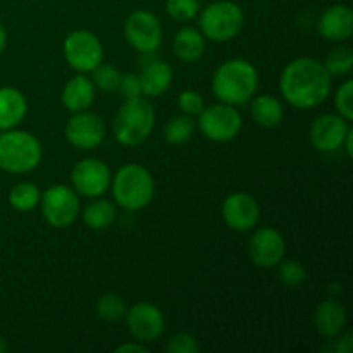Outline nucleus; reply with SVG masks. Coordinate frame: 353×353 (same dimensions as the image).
<instances>
[{
    "label": "nucleus",
    "mask_w": 353,
    "mask_h": 353,
    "mask_svg": "<svg viewBox=\"0 0 353 353\" xmlns=\"http://www.w3.org/2000/svg\"><path fill=\"white\" fill-rule=\"evenodd\" d=\"M252 119L262 128H274L285 117L283 103L272 95H259L252 100L250 105Z\"/></svg>",
    "instance_id": "23"
},
{
    "label": "nucleus",
    "mask_w": 353,
    "mask_h": 353,
    "mask_svg": "<svg viewBox=\"0 0 353 353\" xmlns=\"http://www.w3.org/2000/svg\"><path fill=\"white\" fill-rule=\"evenodd\" d=\"M65 140L76 148L90 150L99 147L105 138V124L100 116L93 112H74V116L65 124Z\"/></svg>",
    "instance_id": "13"
},
{
    "label": "nucleus",
    "mask_w": 353,
    "mask_h": 353,
    "mask_svg": "<svg viewBox=\"0 0 353 353\" xmlns=\"http://www.w3.org/2000/svg\"><path fill=\"white\" fill-rule=\"evenodd\" d=\"M121 93H123L124 99H138L141 97V83L140 76L133 74V72H128V74L121 76L119 88Z\"/></svg>",
    "instance_id": "35"
},
{
    "label": "nucleus",
    "mask_w": 353,
    "mask_h": 353,
    "mask_svg": "<svg viewBox=\"0 0 353 353\" xmlns=\"http://www.w3.org/2000/svg\"><path fill=\"white\" fill-rule=\"evenodd\" d=\"M279 264L281 265H279L278 276L279 281L285 286H288V288H299V286L305 281V268H303L299 261H281Z\"/></svg>",
    "instance_id": "30"
},
{
    "label": "nucleus",
    "mask_w": 353,
    "mask_h": 353,
    "mask_svg": "<svg viewBox=\"0 0 353 353\" xmlns=\"http://www.w3.org/2000/svg\"><path fill=\"white\" fill-rule=\"evenodd\" d=\"M330 292H331V293H334V295H338V293L341 292V285H340V283H331Z\"/></svg>",
    "instance_id": "40"
},
{
    "label": "nucleus",
    "mask_w": 353,
    "mask_h": 353,
    "mask_svg": "<svg viewBox=\"0 0 353 353\" xmlns=\"http://www.w3.org/2000/svg\"><path fill=\"white\" fill-rule=\"evenodd\" d=\"M286 243L274 228H262L248 241V255L259 268H274L285 259Z\"/></svg>",
    "instance_id": "14"
},
{
    "label": "nucleus",
    "mask_w": 353,
    "mask_h": 353,
    "mask_svg": "<svg viewBox=\"0 0 353 353\" xmlns=\"http://www.w3.org/2000/svg\"><path fill=\"white\" fill-rule=\"evenodd\" d=\"M28 103L23 93L12 86L0 88V130H12L26 116Z\"/></svg>",
    "instance_id": "20"
},
{
    "label": "nucleus",
    "mask_w": 353,
    "mask_h": 353,
    "mask_svg": "<svg viewBox=\"0 0 353 353\" xmlns=\"http://www.w3.org/2000/svg\"><path fill=\"white\" fill-rule=\"evenodd\" d=\"M72 188L83 196L103 195L110 185V169L99 159H83L71 171Z\"/></svg>",
    "instance_id": "12"
},
{
    "label": "nucleus",
    "mask_w": 353,
    "mask_h": 353,
    "mask_svg": "<svg viewBox=\"0 0 353 353\" xmlns=\"http://www.w3.org/2000/svg\"><path fill=\"white\" fill-rule=\"evenodd\" d=\"M121 83V72L117 71L114 65L102 64L100 62L95 69H93V86L105 93H112L119 88Z\"/></svg>",
    "instance_id": "29"
},
{
    "label": "nucleus",
    "mask_w": 353,
    "mask_h": 353,
    "mask_svg": "<svg viewBox=\"0 0 353 353\" xmlns=\"http://www.w3.org/2000/svg\"><path fill=\"white\" fill-rule=\"evenodd\" d=\"M195 134V123L192 116H176L169 119V123L164 128V138L168 143L179 147V145L188 143Z\"/></svg>",
    "instance_id": "25"
},
{
    "label": "nucleus",
    "mask_w": 353,
    "mask_h": 353,
    "mask_svg": "<svg viewBox=\"0 0 353 353\" xmlns=\"http://www.w3.org/2000/svg\"><path fill=\"white\" fill-rule=\"evenodd\" d=\"M314 324L324 338H334L347 326L345 307L334 299L324 300L317 305L316 312H314Z\"/></svg>",
    "instance_id": "18"
},
{
    "label": "nucleus",
    "mask_w": 353,
    "mask_h": 353,
    "mask_svg": "<svg viewBox=\"0 0 353 353\" xmlns=\"http://www.w3.org/2000/svg\"><path fill=\"white\" fill-rule=\"evenodd\" d=\"M95 309L100 319L116 323V321H121L126 316L128 307L119 295H116V293H105V295H102L97 300Z\"/></svg>",
    "instance_id": "27"
},
{
    "label": "nucleus",
    "mask_w": 353,
    "mask_h": 353,
    "mask_svg": "<svg viewBox=\"0 0 353 353\" xmlns=\"http://www.w3.org/2000/svg\"><path fill=\"white\" fill-rule=\"evenodd\" d=\"M343 143H345V148H347V154L352 157V155H353V131L352 130H348V133H347V137H345Z\"/></svg>",
    "instance_id": "38"
},
{
    "label": "nucleus",
    "mask_w": 353,
    "mask_h": 353,
    "mask_svg": "<svg viewBox=\"0 0 353 353\" xmlns=\"http://www.w3.org/2000/svg\"><path fill=\"white\" fill-rule=\"evenodd\" d=\"M93 100H95V86H93L92 79L83 74L69 79L62 90V102H64L65 109L71 112L86 110L92 105Z\"/></svg>",
    "instance_id": "19"
},
{
    "label": "nucleus",
    "mask_w": 353,
    "mask_h": 353,
    "mask_svg": "<svg viewBox=\"0 0 353 353\" xmlns=\"http://www.w3.org/2000/svg\"><path fill=\"white\" fill-rule=\"evenodd\" d=\"M124 37L134 50L150 54L162 43V24L154 12L138 9L124 23Z\"/></svg>",
    "instance_id": "10"
},
{
    "label": "nucleus",
    "mask_w": 353,
    "mask_h": 353,
    "mask_svg": "<svg viewBox=\"0 0 353 353\" xmlns=\"http://www.w3.org/2000/svg\"><path fill=\"white\" fill-rule=\"evenodd\" d=\"M319 34L326 40L345 41L353 33V10L348 6H331L321 14L317 24Z\"/></svg>",
    "instance_id": "17"
},
{
    "label": "nucleus",
    "mask_w": 353,
    "mask_h": 353,
    "mask_svg": "<svg viewBox=\"0 0 353 353\" xmlns=\"http://www.w3.org/2000/svg\"><path fill=\"white\" fill-rule=\"evenodd\" d=\"M117 353H124V352H138V353H148L147 348L143 345H137V343H124L121 347L116 348Z\"/></svg>",
    "instance_id": "37"
},
{
    "label": "nucleus",
    "mask_w": 353,
    "mask_h": 353,
    "mask_svg": "<svg viewBox=\"0 0 353 353\" xmlns=\"http://www.w3.org/2000/svg\"><path fill=\"white\" fill-rule=\"evenodd\" d=\"M261 217L259 202L248 193H233L223 203V219L230 230L245 233L257 226Z\"/></svg>",
    "instance_id": "15"
},
{
    "label": "nucleus",
    "mask_w": 353,
    "mask_h": 353,
    "mask_svg": "<svg viewBox=\"0 0 353 353\" xmlns=\"http://www.w3.org/2000/svg\"><path fill=\"white\" fill-rule=\"evenodd\" d=\"M334 105L340 116L347 121H353V81L347 79L343 85L338 88L334 97Z\"/></svg>",
    "instance_id": "32"
},
{
    "label": "nucleus",
    "mask_w": 353,
    "mask_h": 353,
    "mask_svg": "<svg viewBox=\"0 0 353 353\" xmlns=\"http://www.w3.org/2000/svg\"><path fill=\"white\" fill-rule=\"evenodd\" d=\"M200 350V345L192 334L178 333L165 343V352L168 353H196Z\"/></svg>",
    "instance_id": "34"
},
{
    "label": "nucleus",
    "mask_w": 353,
    "mask_h": 353,
    "mask_svg": "<svg viewBox=\"0 0 353 353\" xmlns=\"http://www.w3.org/2000/svg\"><path fill=\"white\" fill-rule=\"evenodd\" d=\"M155 124L152 103L138 97L128 99L114 117V137L124 147H138L150 137Z\"/></svg>",
    "instance_id": "4"
},
{
    "label": "nucleus",
    "mask_w": 353,
    "mask_h": 353,
    "mask_svg": "<svg viewBox=\"0 0 353 353\" xmlns=\"http://www.w3.org/2000/svg\"><path fill=\"white\" fill-rule=\"evenodd\" d=\"M279 90L290 105L302 110L314 109L330 97L331 74L316 59H295L283 71Z\"/></svg>",
    "instance_id": "1"
},
{
    "label": "nucleus",
    "mask_w": 353,
    "mask_h": 353,
    "mask_svg": "<svg viewBox=\"0 0 353 353\" xmlns=\"http://www.w3.org/2000/svg\"><path fill=\"white\" fill-rule=\"evenodd\" d=\"M240 112L233 105L228 103H217V105L203 107L199 114V128L205 138L217 143H224L238 137L241 131Z\"/></svg>",
    "instance_id": "7"
},
{
    "label": "nucleus",
    "mask_w": 353,
    "mask_h": 353,
    "mask_svg": "<svg viewBox=\"0 0 353 353\" xmlns=\"http://www.w3.org/2000/svg\"><path fill=\"white\" fill-rule=\"evenodd\" d=\"M64 57L76 71H93L103 59L102 43L92 31L74 30L64 40Z\"/></svg>",
    "instance_id": "9"
},
{
    "label": "nucleus",
    "mask_w": 353,
    "mask_h": 353,
    "mask_svg": "<svg viewBox=\"0 0 353 353\" xmlns=\"http://www.w3.org/2000/svg\"><path fill=\"white\" fill-rule=\"evenodd\" d=\"M348 121L336 114H324L310 128V141L321 152H334L343 145L348 133Z\"/></svg>",
    "instance_id": "16"
},
{
    "label": "nucleus",
    "mask_w": 353,
    "mask_h": 353,
    "mask_svg": "<svg viewBox=\"0 0 353 353\" xmlns=\"http://www.w3.org/2000/svg\"><path fill=\"white\" fill-rule=\"evenodd\" d=\"M41 214L54 228H65L72 224L79 212L78 193L64 185H54L43 192L40 199Z\"/></svg>",
    "instance_id": "8"
},
{
    "label": "nucleus",
    "mask_w": 353,
    "mask_h": 353,
    "mask_svg": "<svg viewBox=\"0 0 353 353\" xmlns=\"http://www.w3.org/2000/svg\"><path fill=\"white\" fill-rule=\"evenodd\" d=\"M259 88V72L248 61L231 59L223 62L212 76V92L228 105H243Z\"/></svg>",
    "instance_id": "2"
},
{
    "label": "nucleus",
    "mask_w": 353,
    "mask_h": 353,
    "mask_svg": "<svg viewBox=\"0 0 353 353\" xmlns=\"http://www.w3.org/2000/svg\"><path fill=\"white\" fill-rule=\"evenodd\" d=\"M172 48L181 61L196 62L205 52V38L195 28L185 26L176 33Z\"/></svg>",
    "instance_id": "22"
},
{
    "label": "nucleus",
    "mask_w": 353,
    "mask_h": 353,
    "mask_svg": "<svg viewBox=\"0 0 353 353\" xmlns=\"http://www.w3.org/2000/svg\"><path fill=\"white\" fill-rule=\"evenodd\" d=\"M114 219H116V205L105 199L88 203L83 210V223L90 230H105L114 223Z\"/></svg>",
    "instance_id": "24"
},
{
    "label": "nucleus",
    "mask_w": 353,
    "mask_h": 353,
    "mask_svg": "<svg viewBox=\"0 0 353 353\" xmlns=\"http://www.w3.org/2000/svg\"><path fill=\"white\" fill-rule=\"evenodd\" d=\"M6 43H7V31H6V28H3L2 24H0V54H2V50H3V47H6Z\"/></svg>",
    "instance_id": "39"
},
{
    "label": "nucleus",
    "mask_w": 353,
    "mask_h": 353,
    "mask_svg": "<svg viewBox=\"0 0 353 353\" xmlns=\"http://www.w3.org/2000/svg\"><path fill=\"white\" fill-rule=\"evenodd\" d=\"M126 324L130 333L141 343H154L162 336L165 330V321L161 309L154 303H134L126 310Z\"/></svg>",
    "instance_id": "11"
},
{
    "label": "nucleus",
    "mask_w": 353,
    "mask_h": 353,
    "mask_svg": "<svg viewBox=\"0 0 353 353\" xmlns=\"http://www.w3.org/2000/svg\"><path fill=\"white\" fill-rule=\"evenodd\" d=\"M165 10L169 16L179 23L192 21L199 14V0H165Z\"/></svg>",
    "instance_id": "31"
},
{
    "label": "nucleus",
    "mask_w": 353,
    "mask_h": 353,
    "mask_svg": "<svg viewBox=\"0 0 353 353\" xmlns=\"http://www.w3.org/2000/svg\"><path fill=\"white\" fill-rule=\"evenodd\" d=\"M178 105L186 116H199L203 110V107H205V102H203V97L199 92H195V90H185V92L179 93Z\"/></svg>",
    "instance_id": "33"
},
{
    "label": "nucleus",
    "mask_w": 353,
    "mask_h": 353,
    "mask_svg": "<svg viewBox=\"0 0 353 353\" xmlns=\"http://www.w3.org/2000/svg\"><path fill=\"white\" fill-rule=\"evenodd\" d=\"M7 348H9V345H7V341L3 340L2 336H0V353H3V352H7Z\"/></svg>",
    "instance_id": "41"
},
{
    "label": "nucleus",
    "mask_w": 353,
    "mask_h": 353,
    "mask_svg": "<svg viewBox=\"0 0 353 353\" xmlns=\"http://www.w3.org/2000/svg\"><path fill=\"white\" fill-rule=\"evenodd\" d=\"M41 143L26 131L0 133V169L12 174L30 172L40 164Z\"/></svg>",
    "instance_id": "5"
},
{
    "label": "nucleus",
    "mask_w": 353,
    "mask_h": 353,
    "mask_svg": "<svg viewBox=\"0 0 353 353\" xmlns=\"http://www.w3.org/2000/svg\"><path fill=\"white\" fill-rule=\"evenodd\" d=\"M141 93L147 97H161L172 83V68L164 61H152L141 69Z\"/></svg>",
    "instance_id": "21"
},
{
    "label": "nucleus",
    "mask_w": 353,
    "mask_h": 353,
    "mask_svg": "<svg viewBox=\"0 0 353 353\" xmlns=\"http://www.w3.org/2000/svg\"><path fill=\"white\" fill-rule=\"evenodd\" d=\"M40 190L33 183H19L9 192V203L19 212H30L40 203Z\"/></svg>",
    "instance_id": "26"
},
{
    "label": "nucleus",
    "mask_w": 353,
    "mask_h": 353,
    "mask_svg": "<svg viewBox=\"0 0 353 353\" xmlns=\"http://www.w3.org/2000/svg\"><path fill=\"white\" fill-rule=\"evenodd\" d=\"M245 23L243 9L231 0L209 3L200 14L202 34L212 41H230L241 31Z\"/></svg>",
    "instance_id": "6"
},
{
    "label": "nucleus",
    "mask_w": 353,
    "mask_h": 353,
    "mask_svg": "<svg viewBox=\"0 0 353 353\" xmlns=\"http://www.w3.org/2000/svg\"><path fill=\"white\" fill-rule=\"evenodd\" d=\"M352 347H353V336L350 333H348V334H345V336L341 338L340 341H336V343H334V352H336V353H350Z\"/></svg>",
    "instance_id": "36"
},
{
    "label": "nucleus",
    "mask_w": 353,
    "mask_h": 353,
    "mask_svg": "<svg viewBox=\"0 0 353 353\" xmlns=\"http://www.w3.org/2000/svg\"><path fill=\"white\" fill-rule=\"evenodd\" d=\"M324 68L331 76H347L353 68V52L350 47H338L330 52Z\"/></svg>",
    "instance_id": "28"
},
{
    "label": "nucleus",
    "mask_w": 353,
    "mask_h": 353,
    "mask_svg": "<svg viewBox=\"0 0 353 353\" xmlns=\"http://www.w3.org/2000/svg\"><path fill=\"white\" fill-rule=\"evenodd\" d=\"M155 183L147 168L140 164H126L116 172L112 181V195L117 205L124 210H141L152 202Z\"/></svg>",
    "instance_id": "3"
}]
</instances>
